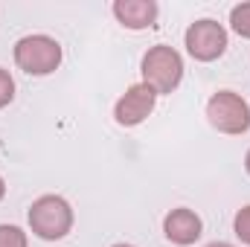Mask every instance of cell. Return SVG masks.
Wrapping results in <instances>:
<instances>
[{
  "mask_svg": "<svg viewBox=\"0 0 250 247\" xmlns=\"http://www.w3.org/2000/svg\"><path fill=\"white\" fill-rule=\"evenodd\" d=\"M184 79V59L178 50L157 44L143 56V84H148L157 96L172 93Z\"/></svg>",
  "mask_w": 250,
  "mask_h": 247,
  "instance_id": "obj_1",
  "label": "cell"
},
{
  "mask_svg": "<svg viewBox=\"0 0 250 247\" xmlns=\"http://www.w3.org/2000/svg\"><path fill=\"white\" fill-rule=\"evenodd\" d=\"M29 227L44 242H59L73 227V209L59 195H44L29 206Z\"/></svg>",
  "mask_w": 250,
  "mask_h": 247,
  "instance_id": "obj_2",
  "label": "cell"
},
{
  "mask_svg": "<svg viewBox=\"0 0 250 247\" xmlns=\"http://www.w3.org/2000/svg\"><path fill=\"white\" fill-rule=\"evenodd\" d=\"M15 62L29 76H47L62 64V47L50 35H26L15 44Z\"/></svg>",
  "mask_w": 250,
  "mask_h": 247,
  "instance_id": "obj_3",
  "label": "cell"
},
{
  "mask_svg": "<svg viewBox=\"0 0 250 247\" xmlns=\"http://www.w3.org/2000/svg\"><path fill=\"white\" fill-rule=\"evenodd\" d=\"M207 120L221 134H245L250 128V105L233 90H218L207 102Z\"/></svg>",
  "mask_w": 250,
  "mask_h": 247,
  "instance_id": "obj_4",
  "label": "cell"
},
{
  "mask_svg": "<svg viewBox=\"0 0 250 247\" xmlns=\"http://www.w3.org/2000/svg\"><path fill=\"white\" fill-rule=\"evenodd\" d=\"M187 50L192 59L198 62H215L218 56H224L227 50V32L221 23L204 18V21H195L187 29Z\"/></svg>",
  "mask_w": 250,
  "mask_h": 247,
  "instance_id": "obj_5",
  "label": "cell"
},
{
  "mask_svg": "<svg viewBox=\"0 0 250 247\" xmlns=\"http://www.w3.org/2000/svg\"><path fill=\"white\" fill-rule=\"evenodd\" d=\"M154 102H157V93H154L148 84H134V87H128L123 96H120V102H117V108H114V117H117V123L125 125V128L140 125L151 111H154Z\"/></svg>",
  "mask_w": 250,
  "mask_h": 247,
  "instance_id": "obj_6",
  "label": "cell"
},
{
  "mask_svg": "<svg viewBox=\"0 0 250 247\" xmlns=\"http://www.w3.org/2000/svg\"><path fill=\"white\" fill-rule=\"evenodd\" d=\"M157 3L154 0H117L114 15L125 29H148L157 21Z\"/></svg>",
  "mask_w": 250,
  "mask_h": 247,
  "instance_id": "obj_7",
  "label": "cell"
},
{
  "mask_svg": "<svg viewBox=\"0 0 250 247\" xmlns=\"http://www.w3.org/2000/svg\"><path fill=\"white\" fill-rule=\"evenodd\" d=\"M163 233L175 245H195L198 236H201V218L192 209H184V206L172 209L163 221Z\"/></svg>",
  "mask_w": 250,
  "mask_h": 247,
  "instance_id": "obj_8",
  "label": "cell"
},
{
  "mask_svg": "<svg viewBox=\"0 0 250 247\" xmlns=\"http://www.w3.org/2000/svg\"><path fill=\"white\" fill-rule=\"evenodd\" d=\"M0 247H29L26 233L12 224H0Z\"/></svg>",
  "mask_w": 250,
  "mask_h": 247,
  "instance_id": "obj_9",
  "label": "cell"
},
{
  "mask_svg": "<svg viewBox=\"0 0 250 247\" xmlns=\"http://www.w3.org/2000/svg\"><path fill=\"white\" fill-rule=\"evenodd\" d=\"M230 23L242 38H250V3H242L230 12Z\"/></svg>",
  "mask_w": 250,
  "mask_h": 247,
  "instance_id": "obj_10",
  "label": "cell"
},
{
  "mask_svg": "<svg viewBox=\"0 0 250 247\" xmlns=\"http://www.w3.org/2000/svg\"><path fill=\"white\" fill-rule=\"evenodd\" d=\"M233 227H236V236H239L245 245H250V206H242V209L236 212Z\"/></svg>",
  "mask_w": 250,
  "mask_h": 247,
  "instance_id": "obj_11",
  "label": "cell"
},
{
  "mask_svg": "<svg viewBox=\"0 0 250 247\" xmlns=\"http://www.w3.org/2000/svg\"><path fill=\"white\" fill-rule=\"evenodd\" d=\"M12 96H15V82H12V76L0 67V108H6V105L12 102Z\"/></svg>",
  "mask_w": 250,
  "mask_h": 247,
  "instance_id": "obj_12",
  "label": "cell"
},
{
  "mask_svg": "<svg viewBox=\"0 0 250 247\" xmlns=\"http://www.w3.org/2000/svg\"><path fill=\"white\" fill-rule=\"evenodd\" d=\"M207 247H233V245H227V242H212V245H207Z\"/></svg>",
  "mask_w": 250,
  "mask_h": 247,
  "instance_id": "obj_13",
  "label": "cell"
},
{
  "mask_svg": "<svg viewBox=\"0 0 250 247\" xmlns=\"http://www.w3.org/2000/svg\"><path fill=\"white\" fill-rule=\"evenodd\" d=\"M3 195H6V184H3V178H0V201H3Z\"/></svg>",
  "mask_w": 250,
  "mask_h": 247,
  "instance_id": "obj_14",
  "label": "cell"
},
{
  "mask_svg": "<svg viewBox=\"0 0 250 247\" xmlns=\"http://www.w3.org/2000/svg\"><path fill=\"white\" fill-rule=\"evenodd\" d=\"M245 169H248V175H250V151H248V157H245Z\"/></svg>",
  "mask_w": 250,
  "mask_h": 247,
  "instance_id": "obj_15",
  "label": "cell"
},
{
  "mask_svg": "<svg viewBox=\"0 0 250 247\" xmlns=\"http://www.w3.org/2000/svg\"><path fill=\"white\" fill-rule=\"evenodd\" d=\"M114 247H134V245H114Z\"/></svg>",
  "mask_w": 250,
  "mask_h": 247,
  "instance_id": "obj_16",
  "label": "cell"
}]
</instances>
